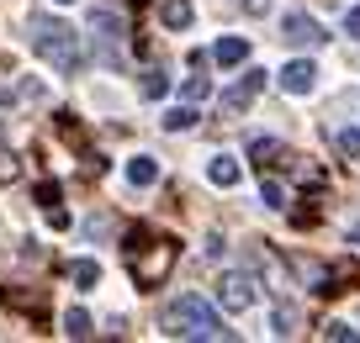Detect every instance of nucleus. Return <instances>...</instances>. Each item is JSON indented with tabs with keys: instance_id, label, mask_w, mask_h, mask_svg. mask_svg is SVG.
Here are the masks:
<instances>
[{
	"instance_id": "obj_1",
	"label": "nucleus",
	"mask_w": 360,
	"mask_h": 343,
	"mask_svg": "<svg viewBox=\"0 0 360 343\" xmlns=\"http://www.w3.org/2000/svg\"><path fill=\"white\" fill-rule=\"evenodd\" d=\"M122 259H127L133 285H138V290H154V285H165V275L175 269L180 243H175V238H154V233H143V227H138V233H127Z\"/></svg>"
},
{
	"instance_id": "obj_27",
	"label": "nucleus",
	"mask_w": 360,
	"mask_h": 343,
	"mask_svg": "<svg viewBox=\"0 0 360 343\" xmlns=\"http://www.w3.org/2000/svg\"><path fill=\"white\" fill-rule=\"evenodd\" d=\"M238 6H244L249 16H265V11H270V0H238Z\"/></svg>"
},
{
	"instance_id": "obj_19",
	"label": "nucleus",
	"mask_w": 360,
	"mask_h": 343,
	"mask_svg": "<svg viewBox=\"0 0 360 343\" xmlns=\"http://www.w3.org/2000/svg\"><path fill=\"white\" fill-rule=\"evenodd\" d=\"M138 90H143V95H148V100H159V95H169V74H165V69H143V85H138Z\"/></svg>"
},
{
	"instance_id": "obj_11",
	"label": "nucleus",
	"mask_w": 360,
	"mask_h": 343,
	"mask_svg": "<svg viewBox=\"0 0 360 343\" xmlns=\"http://www.w3.org/2000/svg\"><path fill=\"white\" fill-rule=\"evenodd\" d=\"M249 159H255L259 169H270L276 159H286V143L281 137H255V143H249Z\"/></svg>"
},
{
	"instance_id": "obj_20",
	"label": "nucleus",
	"mask_w": 360,
	"mask_h": 343,
	"mask_svg": "<svg viewBox=\"0 0 360 343\" xmlns=\"http://www.w3.org/2000/svg\"><path fill=\"white\" fill-rule=\"evenodd\" d=\"M58 196H64V190H58V180H43V185L32 190V201H37L43 211H53V206H58Z\"/></svg>"
},
{
	"instance_id": "obj_26",
	"label": "nucleus",
	"mask_w": 360,
	"mask_h": 343,
	"mask_svg": "<svg viewBox=\"0 0 360 343\" xmlns=\"http://www.w3.org/2000/svg\"><path fill=\"white\" fill-rule=\"evenodd\" d=\"M345 32H349V37H360V6H349V16H345Z\"/></svg>"
},
{
	"instance_id": "obj_6",
	"label": "nucleus",
	"mask_w": 360,
	"mask_h": 343,
	"mask_svg": "<svg viewBox=\"0 0 360 343\" xmlns=\"http://www.w3.org/2000/svg\"><path fill=\"white\" fill-rule=\"evenodd\" d=\"M281 37H286L292 48H323V43H328V32H323V27H318L307 11H286V22H281Z\"/></svg>"
},
{
	"instance_id": "obj_2",
	"label": "nucleus",
	"mask_w": 360,
	"mask_h": 343,
	"mask_svg": "<svg viewBox=\"0 0 360 343\" xmlns=\"http://www.w3.org/2000/svg\"><path fill=\"white\" fill-rule=\"evenodd\" d=\"M165 332H169V338H233V332L223 328V317H217V307H212V301H202V296L169 301Z\"/></svg>"
},
{
	"instance_id": "obj_16",
	"label": "nucleus",
	"mask_w": 360,
	"mask_h": 343,
	"mask_svg": "<svg viewBox=\"0 0 360 343\" xmlns=\"http://www.w3.org/2000/svg\"><path fill=\"white\" fill-rule=\"evenodd\" d=\"M64 332H69V338H90V332H96L90 311H85V307H69V311H64Z\"/></svg>"
},
{
	"instance_id": "obj_23",
	"label": "nucleus",
	"mask_w": 360,
	"mask_h": 343,
	"mask_svg": "<svg viewBox=\"0 0 360 343\" xmlns=\"http://www.w3.org/2000/svg\"><path fill=\"white\" fill-rule=\"evenodd\" d=\"M318 332H323V338H339V343H355V338H360V332L349 328V322H323Z\"/></svg>"
},
{
	"instance_id": "obj_29",
	"label": "nucleus",
	"mask_w": 360,
	"mask_h": 343,
	"mask_svg": "<svg viewBox=\"0 0 360 343\" xmlns=\"http://www.w3.org/2000/svg\"><path fill=\"white\" fill-rule=\"evenodd\" d=\"M58 6H75V0H58Z\"/></svg>"
},
{
	"instance_id": "obj_5",
	"label": "nucleus",
	"mask_w": 360,
	"mask_h": 343,
	"mask_svg": "<svg viewBox=\"0 0 360 343\" xmlns=\"http://www.w3.org/2000/svg\"><path fill=\"white\" fill-rule=\"evenodd\" d=\"M259 90H265V69H249V74H238L233 85L223 90V111H228V116L249 111V106H255V95H259Z\"/></svg>"
},
{
	"instance_id": "obj_13",
	"label": "nucleus",
	"mask_w": 360,
	"mask_h": 343,
	"mask_svg": "<svg viewBox=\"0 0 360 343\" xmlns=\"http://www.w3.org/2000/svg\"><path fill=\"white\" fill-rule=\"evenodd\" d=\"M212 58L223 69H233V64H244V58H249V43H244V37H223V43L212 48Z\"/></svg>"
},
{
	"instance_id": "obj_8",
	"label": "nucleus",
	"mask_w": 360,
	"mask_h": 343,
	"mask_svg": "<svg viewBox=\"0 0 360 343\" xmlns=\"http://www.w3.org/2000/svg\"><path fill=\"white\" fill-rule=\"evenodd\" d=\"M90 32L106 43V64H117V48L112 43H122V37H127V22H122V16H112V11H96V16H90Z\"/></svg>"
},
{
	"instance_id": "obj_15",
	"label": "nucleus",
	"mask_w": 360,
	"mask_h": 343,
	"mask_svg": "<svg viewBox=\"0 0 360 343\" xmlns=\"http://www.w3.org/2000/svg\"><path fill=\"white\" fill-rule=\"evenodd\" d=\"M196 122H202V116H196L191 100H186V106H169V111H165V127H169V133H191Z\"/></svg>"
},
{
	"instance_id": "obj_7",
	"label": "nucleus",
	"mask_w": 360,
	"mask_h": 343,
	"mask_svg": "<svg viewBox=\"0 0 360 343\" xmlns=\"http://www.w3.org/2000/svg\"><path fill=\"white\" fill-rule=\"evenodd\" d=\"M276 79H281L286 95H313V85H318V64H313V58H292V64H286Z\"/></svg>"
},
{
	"instance_id": "obj_12",
	"label": "nucleus",
	"mask_w": 360,
	"mask_h": 343,
	"mask_svg": "<svg viewBox=\"0 0 360 343\" xmlns=\"http://www.w3.org/2000/svg\"><path fill=\"white\" fill-rule=\"evenodd\" d=\"M238 175H244V169H238V159H228V154H217L212 164H207V180H212V185H238Z\"/></svg>"
},
{
	"instance_id": "obj_28",
	"label": "nucleus",
	"mask_w": 360,
	"mask_h": 343,
	"mask_svg": "<svg viewBox=\"0 0 360 343\" xmlns=\"http://www.w3.org/2000/svg\"><path fill=\"white\" fill-rule=\"evenodd\" d=\"M349 243H355V248H360V227H349Z\"/></svg>"
},
{
	"instance_id": "obj_9",
	"label": "nucleus",
	"mask_w": 360,
	"mask_h": 343,
	"mask_svg": "<svg viewBox=\"0 0 360 343\" xmlns=\"http://www.w3.org/2000/svg\"><path fill=\"white\" fill-rule=\"evenodd\" d=\"M159 22H165L169 32H186V27L196 22V6L191 0H165V6H159Z\"/></svg>"
},
{
	"instance_id": "obj_17",
	"label": "nucleus",
	"mask_w": 360,
	"mask_h": 343,
	"mask_svg": "<svg viewBox=\"0 0 360 343\" xmlns=\"http://www.w3.org/2000/svg\"><path fill=\"white\" fill-rule=\"evenodd\" d=\"M297 322H302V311H297V307H276V317H270V332H276V338H292Z\"/></svg>"
},
{
	"instance_id": "obj_3",
	"label": "nucleus",
	"mask_w": 360,
	"mask_h": 343,
	"mask_svg": "<svg viewBox=\"0 0 360 343\" xmlns=\"http://www.w3.org/2000/svg\"><path fill=\"white\" fill-rule=\"evenodd\" d=\"M32 48L48 58L53 69H64V74H75L85 58H79V43H75V27L69 22H58V16H32Z\"/></svg>"
},
{
	"instance_id": "obj_14",
	"label": "nucleus",
	"mask_w": 360,
	"mask_h": 343,
	"mask_svg": "<svg viewBox=\"0 0 360 343\" xmlns=\"http://www.w3.org/2000/svg\"><path fill=\"white\" fill-rule=\"evenodd\" d=\"M69 280H75L79 290H96L101 285V264H96V259H75V264H69Z\"/></svg>"
},
{
	"instance_id": "obj_24",
	"label": "nucleus",
	"mask_w": 360,
	"mask_h": 343,
	"mask_svg": "<svg viewBox=\"0 0 360 343\" xmlns=\"http://www.w3.org/2000/svg\"><path fill=\"white\" fill-rule=\"evenodd\" d=\"M334 148H339L345 159H360V137H355V133H334Z\"/></svg>"
},
{
	"instance_id": "obj_10",
	"label": "nucleus",
	"mask_w": 360,
	"mask_h": 343,
	"mask_svg": "<svg viewBox=\"0 0 360 343\" xmlns=\"http://www.w3.org/2000/svg\"><path fill=\"white\" fill-rule=\"evenodd\" d=\"M127 185H133V190H148V185H159V159H148V154L127 159Z\"/></svg>"
},
{
	"instance_id": "obj_25",
	"label": "nucleus",
	"mask_w": 360,
	"mask_h": 343,
	"mask_svg": "<svg viewBox=\"0 0 360 343\" xmlns=\"http://www.w3.org/2000/svg\"><path fill=\"white\" fill-rule=\"evenodd\" d=\"M16 100H43V85H37V79H22V85H16Z\"/></svg>"
},
{
	"instance_id": "obj_18",
	"label": "nucleus",
	"mask_w": 360,
	"mask_h": 343,
	"mask_svg": "<svg viewBox=\"0 0 360 343\" xmlns=\"http://www.w3.org/2000/svg\"><path fill=\"white\" fill-rule=\"evenodd\" d=\"M259 201H265L270 211H281V206H286V185H281L276 175H265V180H259Z\"/></svg>"
},
{
	"instance_id": "obj_4",
	"label": "nucleus",
	"mask_w": 360,
	"mask_h": 343,
	"mask_svg": "<svg viewBox=\"0 0 360 343\" xmlns=\"http://www.w3.org/2000/svg\"><path fill=\"white\" fill-rule=\"evenodd\" d=\"M255 301H259V285L249 275H223L217 280V307L223 311H249Z\"/></svg>"
},
{
	"instance_id": "obj_22",
	"label": "nucleus",
	"mask_w": 360,
	"mask_h": 343,
	"mask_svg": "<svg viewBox=\"0 0 360 343\" xmlns=\"http://www.w3.org/2000/svg\"><path fill=\"white\" fill-rule=\"evenodd\" d=\"M11 180H22V159L0 148V185H11Z\"/></svg>"
},
{
	"instance_id": "obj_21",
	"label": "nucleus",
	"mask_w": 360,
	"mask_h": 343,
	"mask_svg": "<svg viewBox=\"0 0 360 343\" xmlns=\"http://www.w3.org/2000/svg\"><path fill=\"white\" fill-rule=\"evenodd\" d=\"M207 95H212V79H207V74L186 79V100H191V106H196V100H207Z\"/></svg>"
}]
</instances>
